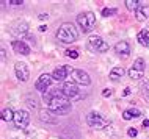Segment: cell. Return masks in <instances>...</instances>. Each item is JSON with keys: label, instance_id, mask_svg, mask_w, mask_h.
Returning a JSON list of instances; mask_svg holds the SVG:
<instances>
[{"label": "cell", "instance_id": "1", "mask_svg": "<svg viewBox=\"0 0 149 139\" xmlns=\"http://www.w3.org/2000/svg\"><path fill=\"white\" fill-rule=\"evenodd\" d=\"M44 100H46L49 109L52 111L54 114L57 116H61V114H66L71 111V102L66 95L63 94L61 89H52V91H47L44 94Z\"/></svg>", "mask_w": 149, "mask_h": 139}, {"label": "cell", "instance_id": "2", "mask_svg": "<svg viewBox=\"0 0 149 139\" xmlns=\"http://www.w3.org/2000/svg\"><path fill=\"white\" fill-rule=\"evenodd\" d=\"M57 38L58 41L64 42V44H71V42H75L79 39V31L75 30V27L72 23L64 22L57 31Z\"/></svg>", "mask_w": 149, "mask_h": 139}, {"label": "cell", "instance_id": "3", "mask_svg": "<svg viewBox=\"0 0 149 139\" xmlns=\"http://www.w3.org/2000/svg\"><path fill=\"white\" fill-rule=\"evenodd\" d=\"M77 23L80 25L83 33H90L96 25V16L88 11V13H82L80 16H77Z\"/></svg>", "mask_w": 149, "mask_h": 139}, {"label": "cell", "instance_id": "4", "mask_svg": "<svg viewBox=\"0 0 149 139\" xmlns=\"http://www.w3.org/2000/svg\"><path fill=\"white\" fill-rule=\"evenodd\" d=\"M86 124L91 127L93 130H104V128H107L108 125H110V122L107 120V119H104L100 114H97V113H90L86 116Z\"/></svg>", "mask_w": 149, "mask_h": 139}, {"label": "cell", "instance_id": "5", "mask_svg": "<svg viewBox=\"0 0 149 139\" xmlns=\"http://www.w3.org/2000/svg\"><path fill=\"white\" fill-rule=\"evenodd\" d=\"M88 47H90V50L96 52V53H105V52H108V44L100 36H91L88 39Z\"/></svg>", "mask_w": 149, "mask_h": 139}, {"label": "cell", "instance_id": "6", "mask_svg": "<svg viewBox=\"0 0 149 139\" xmlns=\"http://www.w3.org/2000/svg\"><path fill=\"white\" fill-rule=\"evenodd\" d=\"M63 94L66 95L69 100H75V98H80V89H79V85L74 81H64L63 83Z\"/></svg>", "mask_w": 149, "mask_h": 139}, {"label": "cell", "instance_id": "7", "mask_svg": "<svg viewBox=\"0 0 149 139\" xmlns=\"http://www.w3.org/2000/svg\"><path fill=\"white\" fill-rule=\"evenodd\" d=\"M129 78H132V80H140V78H143L144 75V59L143 58H136L134 66L129 69Z\"/></svg>", "mask_w": 149, "mask_h": 139}, {"label": "cell", "instance_id": "8", "mask_svg": "<svg viewBox=\"0 0 149 139\" xmlns=\"http://www.w3.org/2000/svg\"><path fill=\"white\" fill-rule=\"evenodd\" d=\"M14 127L16 128H21V130H24V128H27L29 127V124H30V114L27 113L25 109H19V111H16L14 113Z\"/></svg>", "mask_w": 149, "mask_h": 139}, {"label": "cell", "instance_id": "9", "mask_svg": "<svg viewBox=\"0 0 149 139\" xmlns=\"http://www.w3.org/2000/svg\"><path fill=\"white\" fill-rule=\"evenodd\" d=\"M71 78L74 83H77V85H83V86H88L91 83V78L90 75H88L85 70L82 69H74V72L71 74Z\"/></svg>", "mask_w": 149, "mask_h": 139}, {"label": "cell", "instance_id": "10", "mask_svg": "<svg viewBox=\"0 0 149 139\" xmlns=\"http://www.w3.org/2000/svg\"><path fill=\"white\" fill-rule=\"evenodd\" d=\"M74 72V69H72V66H60L57 69L54 70V74H52V78H54L55 81H64L68 78V75Z\"/></svg>", "mask_w": 149, "mask_h": 139}, {"label": "cell", "instance_id": "11", "mask_svg": "<svg viewBox=\"0 0 149 139\" xmlns=\"http://www.w3.org/2000/svg\"><path fill=\"white\" fill-rule=\"evenodd\" d=\"M52 75H47V74H42L41 77L36 80L35 83V88L36 91H39V92H47V89L50 88V85H52Z\"/></svg>", "mask_w": 149, "mask_h": 139}, {"label": "cell", "instance_id": "12", "mask_svg": "<svg viewBox=\"0 0 149 139\" xmlns=\"http://www.w3.org/2000/svg\"><path fill=\"white\" fill-rule=\"evenodd\" d=\"M14 72H16V77L21 81H27L30 78V70H29V67H27L25 63H16Z\"/></svg>", "mask_w": 149, "mask_h": 139}, {"label": "cell", "instance_id": "13", "mask_svg": "<svg viewBox=\"0 0 149 139\" xmlns=\"http://www.w3.org/2000/svg\"><path fill=\"white\" fill-rule=\"evenodd\" d=\"M29 31V25L25 22H16L10 27V33H13L14 36H24Z\"/></svg>", "mask_w": 149, "mask_h": 139}, {"label": "cell", "instance_id": "14", "mask_svg": "<svg viewBox=\"0 0 149 139\" xmlns=\"http://www.w3.org/2000/svg\"><path fill=\"white\" fill-rule=\"evenodd\" d=\"M115 52L118 55H123V56H129V53H130V44L127 41H121L115 45Z\"/></svg>", "mask_w": 149, "mask_h": 139}, {"label": "cell", "instance_id": "15", "mask_svg": "<svg viewBox=\"0 0 149 139\" xmlns=\"http://www.w3.org/2000/svg\"><path fill=\"white\" fill-rule=\"evenodd\" d=\"M13 49H14L16 53H21V55H29L30 53V47L24 41H13Z\"/></svg>", "mask_w": 149, "mask_h": 139}, {"label": "cell", "instance_id": "16", "mask_svg": "<svg viewBox=\"0 0 149 139\" xmlns=\"http://www.w3.org/2000/svg\"><path fill=\"white\" fill-rule=\"evenodd\" d=\"M135 17H136V21H138V22H144L149 17V8L146 5H141L138 10L135 11Z\"/></svg>", "mask_w": 149, "mask_h": 139}, {"label": "cell", "instance_id": "17", "mask_svg": "<svg viewBox=\"0 0 149 139\" xmlns=\"http://www.w3.org/2000/svg\"><path fill=\"white\" fill-rule=\"evenodd\" d=\"M141 116V111L136 109V108H129L123 113V119L124 120H130V119H136Z\"/></svg>", "mask_w": 149, "mask_h": 139}, {"label": "cell", "instance_id": "18", "mask_svg": "<svg viewBox=\"0 0 149 139\" xmlns=\"http://www.w3.org/2000/svg\"><path fill=\"white\" fill-rule=\"evenodd\" d=\"M124 72H126V70H124L123 66H116V67H113V69L110 70V80L116 81V80H119V78H123Z\"/></svg>", "mask_w": 149, "mask_h": 139}, {"label": "cell", "instance_id": "19", "mask_svg": "<svg viewBox=\"0 0 149 139\" xmlns=\"http://www.w3.org/2000/svg\"><path fill=\"white\" fill-rule=\"evenodd\" d=\"M136 39H138V42L143 47H149V30H141L138 33V36H136Z\"/></svg>", "mask_w": 149, "mask_h": 139}, {"label": "cell", "instance_id": "20", "mask_svg": "<svg viewBox=\"0 0 149 139\" xmlns=\"http://www.w3.org/2000/svg\"><path fill=\"white\" fill-rule=\"evenodd\" d=\"M124 3H126V8L129 11H136L140 6H141L143 2H140V0H126Z\"/></svg>", "mask_w": 149, "mask_h": 139}, {"label": "cell", "instance_id": "21", "mask_svg": "<svg viewBox=\"0 0 149 139\" xmlns=\"http://www.w3.org/2000/svg\"><path fill=\"white\" fill-rule=\"evenodd\" d=\"M2 119L5 122H11V120H14V111L11 109V108H5L2 111Z\"/></svg>", "mask_w": 149, "mask_h": 139}, {"label": "cell", "instance_id": "22", "mask_svg": "<svg viewBox=\"0 0 149 139\" xmlns=\"http://www.w3.org/2000/svg\"><path fill=\"white\" fill-rule=\"evenodd\" d=\"M113 14H116V8H104L102 10V16H105V17L113 16Z\"/></svg>", "mask_w": 149, "mask_h": 139}, {"label": "cell", "instance_id": "23", "mask_svg": "<svg viewBox=\"0 0 149 139\" xmlns=\"http://www.w3.org/2000/svg\"><path fill=\"white\" fill-rule=\"evenodd\" d=\"M66 53V56H69V58H79V50H75V49H72V50H66L64 52Z\"/></svg>", "mask_w": 149, "mask_h": 139}, {"label": "cell", "instance_id": "24", "mask_svg": "<svg viewBox=\"0 0 149 139\" xmlns=\"http://www.w3.org/2000/svg\"><path fill=\"white\" fill-rule=\"evenodd\" d=\"M127 134H129V136H130V138H135L136 134H138V130L132 127V128H129V130H127Z\"/></svg>", "mask_w": 149, "mask_h": 139}, {"label": "cell", "instance_id": "25", "mask_svg": "<svg viewBox=\"0 0 149 139\" xmlns=\"http://www.w3.org/2000/svg\"><path fill=\"white\" fill-rule=\"evenodd\" d=\"M111 94H113V92H111V89H104L102 91V97H110Z\"/></svg>", "mask_w": 149, "mask_h": 139}, {"label": "cell", "instance_id": "26", "mask_svg": "<svg viewBox=\"0 0 149 139\" xmlns=\"http://www.w3.org/2000/svg\"><path fill=\"white\" fill-rule=\"evenodd\" d=\"M8 3H11V5H22V0H10V2H8Z\"/></svg>", "mask_w": 149, "mask_h": 139}, {"label": "cell", "instance_id": "27", "mask_svg": "<svg viewBox=\"0 0 149 139\" xmlns=\"http://www.w3.org/2000/svg\"><path fill=\"white\" fill-rule=\"evenodd\" d=\"M0 53H2V61L5 63V61H6V55H5L6 52H5V49H2V52H0Z\"/></svg>", "mask_w": 149, "mask_h": 139}, {"label": "cell", "instance_id": "28", "mask_svg": "<svg viewBox=\"0 0 149 139\" xmlns=\"http://www.w3.org/2000/svg\"><path fill=\"white\" fill-rule=\"evenodd\" d=\"M130 91H132L130 88H126V89L123 91V95H129V94H130Z\"/></svg>", "mask_w": 149, "mask_h": 139}, {"label": "cell", "instance_id": "29", "mask_svg": "<svg viewBox=\"0 0 149 139\" xmlns=\"http://www.w3.org/2000/svg\"><path fill=\"white\" fill-rule=\"evenodd\" d=\"M47 17H49V16H47V14H39V19H41V21H44V19H47Z\"/></svg>", "mask_w": 149, "mask_h": 139}, {"label": "cell", "instance_id": "30", "mask_svg": "<svg viewBox=\"0 0 149 139\" xmlns=\"http://www.w3.org/2000/svg\"><path fill=\"white\" fill-rule=\"evenodd\" d=\"M39 31H47V25H41L39 27Z\"/></svg>", "mask_w": 149, "mask_h": 139}, {"label": "cell", "instance_id": "31", "mask_svg": "<svg viewBox=\"0 0 149 139\" xmlns=\"http://www.w3.org/2000/svg\"><path fill=\"white\" fill-rule=\"evenodd\" d=\"M143 127H149V120H148V119H144V120H143Z\"/></svg>", "mask_w": 149, "mask_h": 139}, {"label": "cell", "instance_id": "32", "mask_svg": "<svg viewBox=\"0 0 149 139\" xmlns=\"http://www.w3.org/2000/svg\"><path fill=\"white\" fill-rule=\"evenodd\" d=\"M143 88H144V89H146V91H149V83H146V85H144V86H143Z\"/></svg>", "mask_w": 149, "mask_h": 139}]
</instances>
